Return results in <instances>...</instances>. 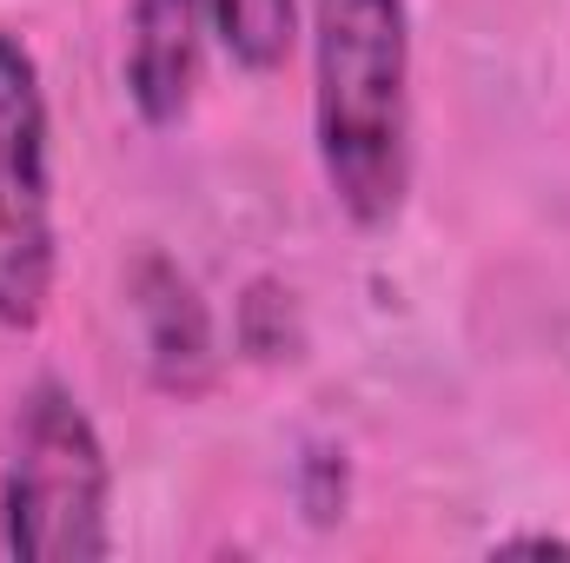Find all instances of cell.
Listing matches in <instances>:
<instances>
[{
    "mask_svg": "<svg viewBox=\"0 0 570 563\" xmlns=\"http://www.w3.org/2000/svg\"><path fill=\"white\" fill-rule=\"evenodd\" d=\"M53 159L47 87L20 33L0 27V325L33 332L53 305Z\"/></svg>",
    "mask_w": 570,
    "mask_h": 563,
    "instance_id": "3",
    "label": "cell"
},
{
    "mask_svg": "<svg viewBox=\"0 0 570 563\" xmlns=\"http://www.w3.org/2000/svg\"><path fill=\"white\" fill-rule=\"evenodd\" d=\"M127 298L140 318L146 378L166 398H199L219 372V338H213V305L199 298L193 273L166 253H140L127 266Z\"/></svg>",
    "mask_w": 570,
    "mask_h": 563,
    "instance_id": "4",
    "label": "cell"
},
{
    "mask_svg": "<svg viewBox=\"0 0 570 563\" xmlns=\"http://www.w3.org/2000/svg\"><path fill=\"white\" fill-rule=\"evenodd\" d=\"M233 332H239V352L259 358V365H279V358H298L305 332H298V305L279 279H253L239 312H233Z\"/></svg>",
    "mask_w": 570,
    "mask_h": 563,
    "instance_id": "7",
    "label": "cell"
},
{
    "mask_svg": "<svg viewBox=\"0 0 570 563\" xmlns=\"http://www.w3.org/2000/svg\"><path fill=\"white\" fill-rule=\"evenodd\" d=\"M312 146L332 206L379 233L412 192V7L312 0Z\"/></svg>",
    "mask_w": 570,
    "mask_h": 563,
    "instance_id": "1",
    "label": "cell"
},
{
    "mask_svg": "<svg viewBox=\"0 0 570 563\" xmlns=\"http://www.w3.org/2000/svg\"><path fill=\"white\" fill-rule=\"evenodd\" d=\"M206 0H134L127 13V100L146 127H179L206 67Z\"/></svg>",
    "mask_w": 570,
    "mask_h": 563,
    "instance_id": "5",
    "label": "cell"
},
{
    "mask_svg": "<svg viewBox=\"0 0 570 563\" xmlns=\"http://www.w3.org/2000/svg\"><path fill=\"white\" fill-rule=\"evenodd\" d=\"M206 20L239 73H279L298 40V0H206Z\"/></svg>",
    "mask_w": 570,
    "mask_h": 563,
    "instance_id": "6",
    "label": "cell"
},
{
    "mask_svg": "<svg viewBox=\"0 0 570 563\" xmlns=\"http://www.w3.org/2000/svg\"><path fill=\"white\" fill-rule=\"evenodd\" d=\"M345 497H352V471H345V451L338 444H312L298 457V504L312 524H332L345 517Z\"/></svg>",
    "mask_w": 570,
    "mask_h": 563,
    "instance_id": "8",
    "label": "cell"
},
{
    "mask_svg": "<svg viewBox=\"0 0 570 563\" xmlns=\"http://www.w3.org/2000/svg\"><path fill=\"white\" fill-rule=\"evenodd\" d=\"M491 557H570V537H551V531H524V537H498Z\"/></svg>",
    "mask_w": 570,
    "mask_h": 563,
    "instance_id": "9",
    "label": "cell"
},
{
    "mask_svg": "<svg viewBox=\"0 0 570 563\" xmlns=\"http://www.w3.org/2000/svg\"><path fill=\"white\" fill-rule=\"evenodd\" d=\"M114 464L100 424L60 378H33L13 405L0 471V544L20 563H100L114 551Z\"/></svg>",
    "mask_w": 570,
    "mask_h": 563,
    "instance_id": "2",
    "label": "cell"
}]
</instances>
